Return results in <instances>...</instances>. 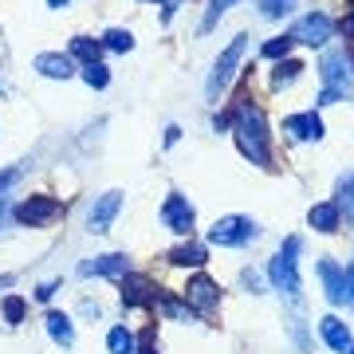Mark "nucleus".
Returning a JSON list of instances; mask_svg holds the SVG:
<instances>
[{
  "label": "nucleus",
  "instance_id": "nucleus-1",
  "mask_svg": "<svg viewBox=\"0 0 354 354\" xmlns=\"http://www.w3.org/2000/svg\"><path fill=\"white\" fill-rule=\"evenodd\" d=\"M228 127H232L236 150H241L248 162L272 169V134H268V118H264V111H260V106H252L248 99H241L236 106H232Z\"/></svg>",
  "mask_w": 354,
  "mask_h": 354
},
{
  "label": "nucleus",
  "instance_id": "nucleus-2",
  "mask_svg": "<svg viewBox=\"0 0 354 354\" xmlns=\"http://www.w3.org/2000/svg\"><path fill=\"white\" fill-rule=\"evenodd\" d=\"M299 252H304V241L299 236H288V241L279 244V252L272 256V264H268L272 283L283 295H291V299H299Z\"/></svg>",
  "mask_w": 354,
  "mask_h": 354
},
{
  "label": "nucleus",
  "instance_id": "nucleus-3",
  "mask_svg": "<svg viewBox=\"0 0 354 354\" xmlns=\"http://www.w3.org/2000/svg\"><path fill=\"white\" fill-rule=\"evenodd\" d=\"M244 48H248V36L241 32V36L228 39V48L216 55L213 71H209V83H205V95H209V99H216V95L232 83V75H236V67H241V59H244Z\"/></svg>",
  "mask_w": 354,
  "mask_h": 354
},
{
  "label": "nucleus",
  "instance_id": "nucleus-4",
  "mask_svg": "<svg viewBox=\"0 0 354 354\" xmlns=\"http://www.w3.org/2000/svg\"><path fill=\"white\" fill-rule=\"evenodd\" d=\"M256 236H260V225L252 216H221L209 228V244H216V248H241V244L256 241Z\"/></svg>",
  "mask_w": 354,
  "mask_h": 354
},
{
  "label": "nucleus",
  "instance_id": "nucleus-5",
  "mask_svg": "<svg viewBox=\"0 0 354 354\" xmlns=\"http://www.w3.org/2000/svg\"><path fill=\"white\" fill-rule=\"evenodd\" d=\"M319 79H323V91L346 99L354 87V75H351V64H346V51H327L319 59Z\"/></svg>",
  "mask_w": 354,
  "mask_h": 354
},
{
  "label": "nucleus",
  "instance_id": "nucleus-6",
  "mask_svg": "<svg viewBox=\"0 0 354 354\" xmlns=\"http://www.w3.org/2000/svg\"><path fill=\"white\" fill-rule=\"evenodd\" d=\"M330 36H335V20H330L327 12H307V16H299V20L291 24V32H288L291 44H307V48H323Z\"/></svg>",
  "mask_w": 354,
  "mask_h": 354
},
{
  "label": "nucleus",
  "instance_id": "nucleus-7",
  "mask_svg": "<svg viewBox=\"0 0 354 354\" xmlns=\"http://www.w3.org/2000/svg\"><path fill=\"white\" fill-rule=\"evenodd\" d=\"M59 216H64V201L44 197V193H36V197H28V201L16 205V221L24 228H44L51 221H59Z\"/></svg>",
  "mask_w": 354,
  "mask_h": 354
},
{
  "label": "nucleus",
  "instance_id": "nucleus-8",
  "mask_svg": "<svg viewBox=\"0 0 354 354\" xmlns=\"http://www.w3.org/2000/svg\"><path fill=\"white\" fill-rule=\"evenodd\" d=\"M162 221L169 232L177 236H193V225H197V213H193L189 197H181V193H169L162 201Z\"/></svg>",
  "mask_w": 354,
  "mask_h": 354
},
{
  "label": "nucleus",
  "instance_id": "nucleus-9",
  "mask_svg": "<svg viewBox=\"0 0 354 354\" xmlns=\"http://www.w3.org/2000/svg\"><path fill=\"white\" fill-rule=\"evenodd\" d=\"M118 288H122V307H150L158 304V283L150 276H118Z\"/></svg>",
  "mask_w": 354,
  "mask_h": 354
},
{
  "label": "nucleus",
  "instance_id": "nucleus-10",
  "mask_svg": "<svg viewBox=\"0 0 354 354\" xmlns=\"http://www.w3.org/2000/svg\"><path fill=\"white\" fill-rule=\"evenodd\" d=\"M185 304H189V311H213L216 304H221V283L216 279H209L201 272V276H193L189 283H185Z\"/></svg>",
  "mask_w": 354,
  "mask_h": 354
},
{
  "label": "nucleus",
  "instance_id": "nucleus-11",
  "mask_svg": "<svg viewBox=\"0 0 354 354\" xmlns=\"http://www.w3.org/2000/svg\"><path fill=\"white\" fill-rule=\"evenodd\" d=\"M283 134L295 142H319L323 134H327V127H323V118H319L315 111H295L283 118Z\"/></svg>",
  "mask_w": 354,
  "mask_h": 354
},
{
  "label": "nucleus",
  "instance_id": "nucleus-12",
  "mask_svg": "<svg viewBox=\"0 0 354 354\" xmlns=\"http://www.w3.org/2000/svg\"><path fill=\"white\" fill-rule=\"evenodd\" d=\"M118 209H122V193L118 189L95 197V205H91V213H87V232H111Z\"/></svg>",
  "mask_w": 354,
  "mask_h": 354
},
{
  "label": "nucleus",
  "instance_id": "nucleus-13",
  "mask_svg": "<svg viewBox=\"0 0 354 354\" xmlns=\"http://www.w3.org/2000/svg\"><path fill=\"white\" fill-rule=\"evenodd\" d=\"M32 67H36L44 79H71L75 75V59L64 55V51H39L36 59H32Z\"/></svg>",
  "mask_w": 354,
  "mask_h": 354
},
{
  "label": "nucleus",
  "instance_id": "nucleus-14",
  "mask_svg": "<svg viewBox=\"0 0 354 354\" xmlns=\"http://www.w3.org/2000/svg\"><path fill=\"white\" fill-rule=\"evenodd\" d=\"M319 276H323V288H327V299L335 307L346 304L351 299V291H346V272H342L335 260H319Z\"/></svg>",
  "mask_w": 354,
  "mask_h": 354
},
{
  "label": "nucleus",
  "instance_id": "nucleus-15",
  "mask_svg": "<svg viewBox=\"0 0 354 354\" xmlns=\"http://www.w3.org/2000/svg\"><path fill=\"white\" fill-rule=\"evenodd\" d=\"M79 276H127V256L106 252V256H95V260H83Z\"/></svg>",
  "mask_w": 354,
  "mask_h": 354
},
{
  "label": "nucleus",
  "instance_id": "nucleus-16",
  "mask_svg": "<svg viewBox=\"0 0 354 354\" xmlns=\"http://www.w3.org/2000/svg\"><path fill=\"white\" fill-rule=\"evenodd\" d=\"M319 335H323V342H327L330 351H339V354H346L354 346V342H351V327H346L339 315L319 319Z\"/></svg>",
  "mask_w": 354,
  "mask_h": 354
},
{
  "label": "nucleus",
  "instance_id": "nucleus-17",
  "mask_svg": "<svg viewBox=\"0 0 354 354\" xmlns=\"http://www.w3.org/2000/svg\"><path fill=\"white\" fill-rule=\"evenodd\" d=\"M165 260L174 268H205V260H209V248L197 241H185V244H177V248H169L165 252Z\"/></svg>",
  "mask_w": 354,
  "mask_h": 354
},
{
  "label": "nucleus",
  "instance_id": "nucleus-18",
  "mask_svg": "<svg viewBox=\"0 0 354 354\" xmlns=\"http://www.w3.org/2000/svg\"><path fill=\"white\" fill-rule=\"evenodd\" d=\"M307 225L315 228V232H339L342 213L335 209V201H319V205H311V213H307Z\"/></svg>",
  "mask_w": 354,
  "mask_h": 354
},
{
  "label": "nucleus",
  "instance_id": "nucleus-19",
  "mask_svg": "<svg viewBox=\"0 0 354 354\" xmlns=\"http://www.w3.org/2000/svg\"><path fill=\"white\" fill-rule=\"evenodd\" d=\"M304 71H307V67L299 64V59H291V55H288V59H279V64H276V71H272V87H276V91L295 87V83L304 79Z\"/></svg>",
  "mask_w": 354,
  "mask_h": 354
},
{
  "label": "nucleus",
  "instance_id": "nucleus-20",
  "mask_svg": "<svg viewBox=\"0 0 354 354\" xmlns=\"http://www.w3.org/2000/svg\"><path fill=\"white\" fill-rule=\"evenodd\" d=\"M44 323H48V335L59 342V346H75V327H71V319H67L64 311H48Z\"/></svg>",
  "mask_w": 354,
  "mask_h": 354
},
{
  "label": "nucleus",
  "instance_id": "nucleus-21",
  "mask_svg": "<svg viewBox=\"0 0 354 354\" xmlns=\"http://www.w3.org/2000/svg\"><path fill=\"white\" fill-rule=\"evenodd\" d=\"M71 59H79V64L87 67V64H99V55H102V39H91V36H75L71 39V51H67Z\"/></svg>",
  "mask_w": 354,
  "mask_h": 354
},
{
  "label": "nucleus",
  "instance_id": "nucleus-22",
  "mask_svg": "<svg viewBox=\"0 0 354 354\" xmlns=\"http://www.w3.org/2000/svg\"><path fill=\"white\" fill-rule=\"evenodd\" d=\"M241 0H209V8H205V16H201V28H197V36H209L216 24H221V16L228 12V8H236Z\"/></svg>",
  "mask_w": 354,
  "mask_h": 354
},
{
  "label": "nucleus",
  "instance_id": "nucleus-23",
  "mask_svg": "<svg viewBox=\"0 0 354 354\" xmlns=\"http://www.w3.org/2000/svg\"><path fill=\"white\" fill-rule=\"evenodd\" d=\"M339 213H346V221H354V174L339 177V201H335Z\"/></svg>",
  "mask_w": 354,
  "mask_h": 354
},
{
  "label": "nucleus",
  "instance_id": "nucleus-24",
  "mask_svg": "<svg viewBox=\"0 0 354 354\" xmlns=\"http://www.w3.org/2000/svg\"><path fill=\"white\" fill-rule=\"evenodd\" d=\"M106 351L111 354H134V335L127 327H111L106 330Z\"/></svg>",
  "mask_w": 354,
  "mask_h": 354
},
{
  "label": "nucleus",
  "instance_id": "nucleus-25",
  "mask_svg": "<svg viewBox=\"0 0 354 354\" xmlns=\"http://www.w3.org/2000/svg\"><path fill=\"white\" fill-rule=\"evenodd\" d=\"M295 4H299V0H256V8H260L264 20H283V16H291Z\"/></svg>",
  "mask_w": 354,
  "mask_h": 354
},
{
  "label": "nucleus",
  "instance_id": "nucleus-26",
  "mask_svg": "<svg viewBox=\"0 0 354 354\" xmlns=\"http://www.w3.org/2000/svg\"><path fill=\"white\" fill-rule=\"evenodd\" d=\"M83 83L95 87V91H106V87H111V67H106V64H87V67H83Z\"/></svg>",
  "mask_w": 354,
  "mask_h": 354
},
{
  "label": "nucleus",
  "instance_id": "nucleus-27",
  "mask_svg": "<svg viewBox=\"0 0 354 354\" xmlns=\"http://www.w3.org/2000/svg\"><path fill=\"white\" fill-rule=\"evenodd\" d=\"M102 48H111V51H134V36H130L127 28H111V32L102 36Z\"/></svg>",
  "mask_w": 354,
  "mask_h": 354
},
{
  "label": "nucleus",
  "instance_id": "nucleus-28",
  "mask_svg": "<svg viewBox=\"0 0 354 354\" xmlns=\"http://www.w3.org/2000/svg\"><path fill=\"white\" fill-rule=\"evenodd\" d=\"M0 307H4V319H8L12 327H16V323H24V311H28V304L20 299V295H4V304H0Z\"/></svg>",
  "mask_w": 354,
  "mask_h": 354
},
{
  "label": "nucleus",
  "instance_id": "nucleus-29",
  "mask_svg": "<svg viewBox=\"0 0 354 354\" xmlns=\"http://www.w3.org/2000/svg\"><path fill=\"white\" fill-rule=\"evenodd\" d=\"M291 48H295V44H291L288 36L268 39V44H264V59H288V55H291Z\"/></svg>",
  "mask_w": 354,
  "mask_h": 354
},
{
  "label": "nucleus",
  "instance_id": "nucleus-30",
  "mask_svg": "<svg viewBox=\"0 0 354 354\" xmlns=\"http://www.w3.org/2000/svg\"><path fill=\"white\" fill-rule=\"evenodd\" d=\"M134 354H158V327H153V323L134 339Z\"/></svg>",
  "mask_w": 354,
  "mask_h": 354
},
{
  "label": "nucleus",
  "instance_id": "nucleus-31",
  "mask_svg": "<svg viewBox=\"0 0 354 354\" xmlns=\"http://www.w3.org/2000/svg\"><path fill=\"white\" fill-rule=\"evenodd\" d=\"M162 311H165L169 319H185V307H181V304H174V299H162Z\"/></svg>",
  "mask_w": 354,
  "mask_h": 354
},
{
  "label": "nucleus",
  "instance_id": "nucleus-32",
  "mask_svg": "<svg viewBox=\"0 0 354 354\" xmlns=\"http://www.w3.org/2000/svg\"><path fill=\"white\" fill-rule=\"evenodd\" d=\"M16 177H20V169H4V174H0V197H4V189L12 185Z\"/></svg>",
  "mask_w": 354,
  "mask_h": 354
},
{
  "label": "nucleus",
  "instance_id": "nucleus-33",
  "mask_svg": "<svg viewBox=\"0 0 354 354\" xmlns=\"http://www.w3.org/2000/svg\"><path fill=\"white\" fill-rule=\"evenodd\" d=\"M51 295H55V279H51V283H39V288H36V299H44V304H48Z\"/></svg>",
  "mask_w": 354,
  "mask_h": 354
},
{
  "label": "nucleus",
  "instance_id": "nucleus-34",
  "mask_svg": "<svg viewBox=\"0 0 354 354\" xmlns=\"http://www.w3.org/2000/svg\"><path fill=\"white\" fill-rule=\"evenodd\" d=\"M241 279H244V288L260 291V276H256V272H241Z\"/></svg>",
  "mask_w": 354,
  "mask_h": 354
},
{
  "label": "nucleus",
  "instance_id": "nucleus-35",
  "mask_svg": "<svg viewBox=\"0 0 354 354\" xmlns=\"http://www.w3.org/2000/svg\"><path fill=\"white\" fill-rule=\"evenodd\" d=\"M177 138H181V130H177V127H165V146H177Z\"/></svg>",
  "mask_w": 354,
  "mask_h": 354
},
{
  "label": "nucleus",
  "instance_id": "nucleus-36",
  "mask_svg": "<svg viewBox=\"0 0 354 354\" xmlns=\"http://www.w3.org/2000/svg\"><path fill=\"white\" fill-rule=\"evenodd\" d=\"M346 291H351V304H354V264L346 268Z\"/></svg>",
  "mask_w": 354,
  "mask_h": 354
},
{
  "label": "nucleus",
  "instance_id": "nucleus-37",
  "mask_svg": "<svg viewBox=\"0 0 354 354\" xmlns=\"http://www.w3.org/2000/svg\"><path fill=\"white\" fill-rule=\"evenodd\" d=\"M48 8H67V0H48Z\"/></svg>",
  "mask_w": 354,
  "mask_h": 354
},
{
  "label": "nucleus",
  "instance_id": "nucleus-38",
  "mask_svg": "<svg viewBox=\"0 0 354 354\" xmlns=\"http://www.w3.org/2000/svg\"><path fill=\"white\" fill-rule=\"evenodd\" d=\"M0 221H4V197H0Z\"/></svg>",
  "mask_w": 354,
  "mask_h": 354
},
{
  "label": "nucleus",
  "instance_id": "nucleus-39",
  "mask_svg": "<svg viewBox=\"0 0 354 354\" xmlns=\"http://www.w3.org/2000/svg\"><path fill=\"white\" fill-rule=\"evenodd\" d=\"M346 354H354V346H351V351H346Z\"/></svg>",
  "mask_w": 354,
  "mask_h": 354
}]
</instances>
